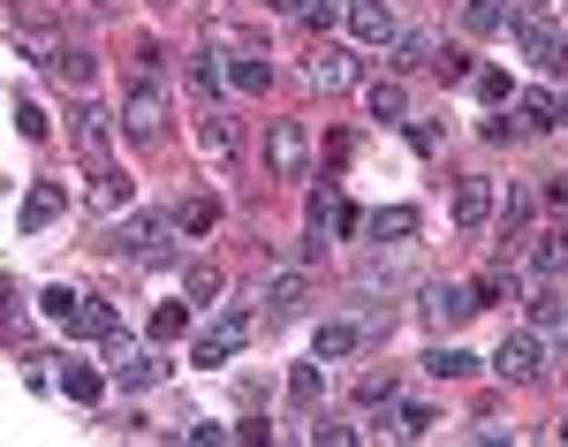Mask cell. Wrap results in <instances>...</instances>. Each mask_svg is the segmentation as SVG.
I'll return each mask as SVG.
<instances>
[{
  "instance_id": "60d3db41",
  "label": "cell",
  "mask_w": 568,
  "mask_h": 447,
  "mask_svg": "<svg viewBox=\"0 0 568 447\" xmlns=\"http://www.w3.org/2000/svg\"><path fill=\"white\" fill-rule=\"evenodd\" d=\"M39 304H45V318H61V326H69V318H77V304H84V296H77V288H45Z\"/></svg>"
},
{
  "instance_id": "836d02e7",
  "label": "cell",
  "mask_w": 568,
  "mask_h": 447,
  "mask_svg": "<svg viewBox=\"0 0 568 447\" xmlns=\"http://www.w3.org/2000/svg\"><path fill=\"white\" fill-rule=\"evenodd\" d=\"M220 288H227V273H220V266H205V258H197V266H190V304H213Z\"/></svg>"
},
{
  "instance_id": "ee69618b",
  "label": "cell",
  "mask_w": 568,
  "mask_h": 447,
  "mask_svg": "<svg viewBox=\"0 0 568 447\" xmlns=\"http://www.w3.org/2000/svg\"><path fill=\"white\" fill-rule=\"evenodd\" d=\"M99 205H106V213L130 205V175H99Z\"/></svg>"
},
{
  "instance_id": "e575fe53",
  "label": "cell",
  "mask_w": 568,
  "mask_h": 447,
  "mask_svg": "<svg viewBox=\"0 0 568 447\" xmlns=\"http://www.w3.org/2000/svg\"><path fill=\"white\" fill-rule=\"evenodd\" d=\"M356 403H364V409H379V403H402V387H394V372H372V379H364V387H356Z\"/></svg>"
},
{
  "instance_id": "d6a6232c",
  "label": "cell",
  "mask_w": 568,
  "mask_h": 447,
  "mask_svg": "<svg viewBox=\"0 0 568 447\" xmlns=\"http://www.w3.org/2000/svg\"><path fill=\"white\" fill-rule=\"evenodd\" d=\"M433 425H439V417H433L425 403H402V409H394V433H402V440H425Z\"/></svg>"
},
{
  "instance_id": "ffe728a7",
  "label": "cell",
  "mask_w": 568,
  "mask_h": 447,
  "mask_svg": "<svg viewBox=\"0 0 568 447\" xmlns=\"http://www.w3.org/2000/svg\"><path fill=\"white\" fill-rule=\"evenodd\" d=\"M463 31L470 39H500L508 31V0H463Z\"/></svg>"
},
{
  "instance_id": "8d00e7d4",
  "label": "cell",
  "mask_w": 568,
  "mask_h": 447,
  "mask_svg": "<svg viewBox=\"0 0 568 447\" xmlns=\"http://www.w3.org/2000/svg\"><path fill=\"white\" fill-rule=\"evenodd\" d=\"M530 318H538V326H568V296L561 288H538V296H530Z\"/></svg>"
},
{
  "instance_id": "4dcf8cb0",
  "label": "cell",
  "mask_w": 568,
  "mask_h": 447,
  "mask_svg": "<svg viewBox=\"0 0 568 447\" xmlns=\"http://www.w3.org/2000/svg\"><path fill=\"white\" fill-rule=\"evenodd\" d=\"M425 372H433V379H470V372H478V357H470V349H433V357H425Z\"/></svg>"
},
{
  "instance_id": "7dc6e473",
  "label": "cell",
  "mask_w": 568,
  "mask_h": 447,
  "mask_svg": "<svg viewBox=\"0 0 568 447\" xmlns=\"http://www.w3.org/2000/svg\"><path fill=\"white\" fill-rule=\"evenodd\" d=\"M273 16H311V0H265Z\"/></svg>"
},
{
  "instance_id": "52a82bcc",
  "label": "cell",
  "mask_w": 568,
  "mask_h": 447,
  "mask_svg": "<svg viewBox=\"0 0 568 447\" xmlns=\"http://www.w3.org/2000/svg\"><path fill=\"white\" fill-rule=\"evenodd\" d=\"M493 372H500V379H516V387H530V379L546 372V349H538V334H508V342L493 349Z\"/></svg>"
},
{
  "instance_id": "74e56055",
  "label": "cell",
  "mask_w": 568,
  "mask_h": 447,
  "mask_svg": "<svg viewBox=\"0 0 568 447\" xmlns=\"http://www.w3.org/2000/svg\"><path fill=\"white\" fill-rule=\"evenodd\" d=\"M433 69H439V77H447V84H470V77H478L463 45H439V61H433Z\"/></svg>"
},
{
  "instance_id": "484cf974",
  "label": "cell",
  "mask_w": 568,
  "mask_h": 447,
  "mask_svg": "<svg viewBox=\"0 0 568 447\" xmlns=\"http://www.w3.org/2000/svg\"><path fill=\"white\" fill-rule=\"evenodd\" d=\"M61 395H69V403H99V395H106V379H99V372H91V364H69V372H61Z\"/></svg>"
},
{
  "instance_id": "f907efd6",
  "label": "cell",
  "mask_w": 568,
  "mask_h": 447,
  "mask_svg": "<svg viewBox=\"0 0 568 447\" xmlns=\"http://www.w3.org/2000/svg\"><path fill=\"white\" fill-rule=\"evenodd\" d=\"M561 364H568V334H561Z\"/></svg>"
},
{
  "instance_id": "603a6c76",
  "label": "cell",
  "mask_w": 568,
  "mask_h": 447,
  "mask_svg": "<svg viewBox=\"0 0 568 447\" xmlns=\"http://www.w3.org/2000/svg\"><path fill=\"white\" fill-rule=\"evenodd\" d=\"M364 106H372V122H402L409 114V91L394 84V77H379V84L364 91Z\"/></svg>"
},
{
  "instance_id": "4316f807",
  "label": "cell",
  "mask_w": 568,
  "mask_h": 447,
  "mask_svg": "<svg viewBox=\"0 0 568 447\" xmlns=\"http://www.w3.org/2000/svg\"><path fill=\"white\" fill-rule=\"evenodd\" d=\"M394 61H402V69H433V61H439V39H425V31H402V39H394Z\"/></svg>"
},
{
  "instance_id": "4fadbf2b",
  "label": "cell",
  "mask_w": 568,
  "mask_h": 447,
  "mask_svg": "<svg viewBox=\"0 0 568 447\" xmlns=\"http://www.w3.org/2000/svg\"><path fill=\"white\" fill-rule=\"evenodd\" d=\"M311 84L318 91H349L356 84V53L349 45H318V53H311Z\"/></svg>"
},
{
  "instance_id": "bcb514c9",
  "label": "cell",
  "mask_w": 568,
  "mask_h": 447,
  "mask_svg": "<svg viewBox=\"0 0 568 447\" xmlns=\"http://www.w3.org/2000/svg\"><path fill=\"white\" fill-rule=\"evenodd\" d=\"M554 77H568V23L554 31Z\"/></svg>"
},
{
  "instance_id": "1f68e13d",
  "label": "cell",
  "mask_w": 568,
  "mask_h": 447,
  "mask_svg": "<svg viewBox=\"0 0 568 447\" xmlns=\"http://www.w3.org/2000/svg\"><path fill=\"white\" fill-rule=\"evenodd\" d=\"M91 69H99V61H91V53H77V45H69V53L53 61V77H61L69 91H91Z\"/></svg>"
},
{
  "instance_id": "d590c367",
  "label": "cell",
  "mask_w": 568,
  "mask_h": 447,
  "mask_svg": "<svg viewBox=\"0 0 568 447\" xmlns=\"http://www.w3.org/2000/svg\"><path fill=\"white\" fill-rule=\"evenodd\" d=\"M470 84H478V99H485V106H508V99H516V84H508V69H478Z\"/></svg>"
},
{
  "instance_id": "f35d334b",
  "label": "cell",
  "mask_w": 568,
  "mask_h": 447,
  "mask_svg": "<svg viewBox=\"0 0 568 447\" xmlns=\"http://www.w3.org/2000/svg\"><path fill=\"white\" fill-rule=\"evenodd\" d=\"M182 326H190V304H160V312H152V334H160V342H175Z\"/></svg>"
},
{
  "instance_id": "f1b7e54d",
  "label": "cell",
  "mask_w": 568,
  "mask_h": 447,
  "mask_svg": "<svg viewBox=\"0 0 568 447\" xmlns=\"http://www.w3.org/2000/svg\"><path fill=\"white\" fill-rule=\"evenodd\" d=\"M8 122H16V136H31V144H39V136L53 130V122H45V106H39V99H23V91H16V106H8Z\"/></svg>"
},
{
  "instance_id": "681fc988",
  "label": "cell",
  "mask_w": 568,
  "mask_h": 447,
  "mask_svg": "<svg viewBox=\"0 0 568 447\" xmlns=\"http://www.w3.org/2000/svg\"><path fill=\"white\" fill-rule=\"evenodd\" d=\"M554 433H561V440H568V417H561V425H554Z\"/></svg>"
},
{
  "instance_id": "9a60e30c",
  "label": "cell",
  "mask_w": 568,
  "mask_h": 447,
  "mask_svg": "<svg viewBox=\"0 0 568 447\" xmlns=\"http://www.w3.org/2000/svg\"><path fill=\"white\" fill-rule=\"evenodd\" d=\"M304 304H311L304 273H273V281H265V318H296Z\"/></svg>"
},
{
  "instance_id": "6da1fadb",
  "label": "cell",
  "mask_w": 568,
  "mask_h": 447,
  "mask_svg": "<svg viewBox=\"0 0 568 447\" xmlns=\"http://www.w3.org/2000/svg\"><path fill=\"white\" fill-rule=\"evenodd\" d=\"M122 136L130 144H160L168 136V99H160V84L136 69V84H130V99H122Z\"/></svg>"
},
{
  "instance_id": "cb8c5ba5",
  "label": "cell",
  "mask_w": 568,
  "mask_h": 447,
  "mask_svg": "<svg viewBox=\"0 0 568 447\" xmlns=\"http://www.w3.org/2000/svg\"><path fill=\"white\" fill-rule=\"evenodd\" d=\"M175 227H182V235H213V227H220V197H182Z\"/></svg>"
},
{
  "instance_id": "d6986e66",
  "label": "cell",
  "mask_w": 568,
  "mask_h": 447,
  "mask_svg": "<svg viewBox=\"0 0 568 447\" xmlns=\"http://www.w3.org/2000/svg\"><path fill=\"white\" fill-rule=\"evenodd\" d=\"M114 326H122V318H114V304H106V296H84V304H77V318H69V334H84V342H106Z\"/></svg>"
},
{
  "instance_id": "f546056e",
  "label": "cell",
  "mask_w": 568,
  "mask_h": 447,
  "mask_svg": "<svg viewBox=\"0 0 568 447\" xmlns=\"http://www.w3.org/2000/svg\"><path fill=\"white\" fill-rule=\"evenodd\" d=\"M114 379H122V387H130V395H144V387H152V379H160V357H152V349H136L130 364H114Z\"/></svg>"
},
{
  "instance_id": "8992f818",
  "label": "cell",
  "mask_w": 568,
  "mask_h": 447,
  "mask_svg": "<svg viewBox=\"0 0 568 447\" xmlns=\"http://www.w3.org/2000/svg\"><path fill=\"white\" fill-rule=\"evenodd\" d=\"M304 221H311V235H356V227H364V213H356L342 190H311Z\"/></svg>"
},
{
  "instance_id": "d4e9b609",
  "label": "cell",
  "mask_w": 568,
  "mask_h": 447,
  "mask_svg": "<svg viewBox=\"0 0 568 447\" xmlns=\"http://www.w3.org/2000/svg\"><path fill=\"white\" fill-rule=\"evenodd\" d=\"M227 84L235 91H265L273 84V61H265V53H235V61H227Z\"/></svg>"
},
{
  "instance_id": "83f0119b",
  "label": "cell",
  "mask_w": 568,
  "mask_h": 447,
  "mask_svg": "<svg viewBox=\"0 0 568 447\" xmlns=\"http://www.w3.org/2000/svg\"><path fill=\"white\" fill-rule=\"evenodd\" d=\"M318 395H326V372H318V357H311V364H296V372H288V403L311 409Z\"/></svg>"
},
{
  "instance_id": "8fae6325",
  "label": "cell",
  "mask_w": 568,
  "mask_h": 447,
  "mask_svg": "<svg viewBox=\"0 0 568 447\" xmlns=\"http://www.w3.org/2000/svg\"><path fill=\"white\" fill-rule=\"evenodd\" d=\"M349 31L364 45H394V39H402V23H394L387 0H349Z\"/></svg>"
},
{
  "instance_id": "ac0fdd59",
  "label": "cell",
  "mask_w": 568,
  "mask_h": 447,
  "mask_svg": "<svg viewBox=\"0 0 568 447\" xmlns=\"http://www.w3.org/2000/svg\"><path fill=\"white\" fill-rule=\"evenodd\" d=\"M524 227H530V190H508V205H493V235H500V251L524 243Z\"/></svg>"
},
{
  "instance_id": "7402d4cb",
  "label": "cell",
  "mask_w": 568,
  "mask_h": 447,
  "mask_svg": "<svg viewBox=\"0 0 568 447\" xmlns=\"http://www.w3.org/2000/svg\"><path fill=\"white\" fill-rule=\"evenodd\" d=\"M561 266H568V221H554L530 243V273H561Z\"/></svg>"
},
{
  "instance_id": "5bb4252c",
  "label": "cell",
  "mask_w": 568,
  "mask_h": 447,
  "mask_svg": "<svg viewBox=\"0 0 568 447\" xmlns=\"http://www.w3.org/2000/svg\"><path fill=\"white\" fill-rule=\"evenodd\" d=\"M417 205H379V213H364V235H372V243H409V235H417Z\"/></svg>"
},
{
  "instance_id": "44dd1931",
  "label": "cell",
  "mask_w": 568,
  "mask_h": 447,
  "mask_svg": "<svg viewBox=\"0 0 568 447\" xmlns=\"http://www.w3.org/2000/svg\"><path fill=\"white\" fill-rule=\"evenodd\" d=\"M356 342H364V334H356L349 318H326V326L311 334V357H318V364H326V357H349Z\"/></svg>"
},
{
  "instance_id": "5b68a950",
  "label": "cell",
  "mask_w": 568,
  "mask_h": 447,
  "mask_svg": "<svg viewBox=\"0 0 568 447\" xmlns=\"http://www.w3.org/2000/svg\"><path fill=\"white\" fill-rule=\"evenodd\" d=\"M122 258L144 273H160V266H175V243H168V221H136L130 235H122Z\"/></svg>"
},
{
  "instance_id": "f6af8a7d",
  "label": "cell",
  "mask_w": 568,
  "mask_h": 447,
  "mask_svg": "<svg viewBox=\"0 0 568 447\" xmlns=\"http://www.w3.org/2000/svg\"><path fill=\"white\" fill-rule=\"evenodd\" d=\"M409 144L417 152H439V122H409Z\"/></svg>"
},
{
  "instance_id": "30bf717a",
  "label": "cell",
  "mask_w": 568,
  "mask_h": 447,
  "mask_svg": "<svg viewBox=\"0 0 568 447\" xmlns=\"http://www.w3.org/2000/svg\"><path fill=\"white\" fill-rule=\"evenodd\" d=\"M197 152H205L213 167H235V122H227L220 106H197Z\"/></svg>"
},
{
  "instance_id": "c3c4849f",
  "label": "cell",
  "mask_w": 568,
  "mask_h": 447,
  "mask_svg": "<svg viewBox=\"0 0 568 447\" xmlns=\"http://www.w3.org/2000/svg\"><path fill=\"white\" fill-rule=\"evenodd\" d=\"M554 205H568V175H554Z\"/></svg>"
},
{
  "instance_id": "e0dca14e",
  "label": "cell",
  "mask_w": 568,
  "mask_h": 447,
  "mask_svg": "<svg viewBox=\"0 0 568 447\" xmlns=\"http://www.w3.org/2000/svg\"><path fill=\"white\" fill-rule=\"evenodd\" d=\"M220 84H227L220 53H213V45H197V53H190V91H197V106H220Z\"/></svg>"
},
{
  "instance_id": "7a4b0ae2",
  "label": "cell",
  "mask_w": 568,
  "mask_h": 447,
  "mask_svg": "<svg viewBox=\"0 0 568 447\" xmlns=\"http://www.w3.org/2000/svg\"><path fill=\"white\" fill-rule=\"evenodd\" d=\"M251 326H258V318L243 312V304H235V312H220L213 326L197 334V349H190V364H227L235 349H243V342H251Z\"/></svg>"
},
{
  "instance_id": "277c9868",
  "label": "cell",
  "mask_w": 568,
  "mask_h": 447,
  "mask_svg": "<svg viewBox=\"0 0 568 447\" xmlns=\"http://www.w3.org/2000/svg\"><path fill=\"white\" fill-rule=\"evenodd\" d=\"M417 312H425V326H439V334H455V326H463V318H478V296H470V288H463V281H433V288H425V304H417Z\"/></svg>"
},
{
  "instance_id": "816d5d0a",
  "label": "cell",
  "mask_w": 568,
  "mask_h": 447,
  "mask_svg": "<svg viewBox=\"0 0 568 447\" xmlns=\"http://www.w3.org/2000/svg\"><path fill=\"white\" fill-rule=\"evenodd\" d=\"M561 8H568V0H561Z\"/></svg>"
},
{
  "instance_id": "3957f363",
  "label": "cell",
  "mask_w": 568,
  "mask_h": 447,
  "mask_svg": "<svg viewBox=\"0 0 568 447\" xmlns=\"http://www.w3.org/2000/svg\"><path fill=\"white\" fill-rule=\"evenodd\" d=\"M265 160H273V182H304V167H311L304 122H273V130H265Z\"/></svg>"
},
{
  "instance_id": "9c48e42d",
  "label": "cell",
  "mask_w": 568,
  "mask_h": 447,
  "mask_svg": "<svg viewBox=\"0 0 568 447\" xmlns=\"http://www.w3.org/2000/svg\"><path fill=\"white\" fill-rule=\"evenodd\" d=\"M61 213H69V190H61V182H39V190L16 205V235H39V227H53Z\"/></svg>"
},
{
  "instance_id": "ab89813d",
  "label": "cell",
  "mask_w": 568,
  "mask_h": 447,
  "mask_svg": "<svg viewBox=\"0 0 568 447\" xmlns=\"http://www.w3.org/2000/svg\"><path fill=\"white\" fill-rule=\"evenodd\" d=\"M470 296H478V312H485V304H500V296L516 304V281H500V273H485V281H470Z\"/></svg>"
},
{
  "instance_id": "2e32d148",
  "label": "cell",
  "mask_w": 568,
  "mask_h": 447,
  "mask_svg": "<svg viewBox=\"0 0 568 447\" xmlns=\"http://www.w3.org/2000/svg\"><path fill=\"white\" fill-rule=\"evenodd\" d=\"M516 114H524V130H568V91H530L516 99Z\"/></svg>"
},
{
  "instance_id": "b9f144b4",
  "label": "cell",
  "mask_w": 568,
  "mask_h": 447,
  "mask_svg": "<svg viewBox=\"0 0 568 447\" xmlns=\"http://www.w3.org/2000/svg\"><path fill=\"white\" fill-rule=\"evenodd\" d=\"M311 440H318V447H349L356 425H342V417H318V425H311Z\"/></svg>"
},
{
  "instance_id": "ba28073f",
  "label": "cell",
  "mask_w": 568,
  "mask_h": 447,
  "mask_svg": "<svg viewBox=\"0 0 568 447\" xmlns=\"http://www.w3.org/2000/svg\"><path fill=\"white\" fill-rule=\"evenodd\" d=\"M77 160H84L91 175H114L106 167V106H91V91H84V106H77Z\"/></svg>"
},
{
  "instance_id": "7bdbcfd3",
  "label": "cell",
  "mask_w": 568,
  "mask_h": 447,
  "mask_svg": "<svg viewBox=\"0 0 568 447\" xmlns=\"http://www.w3.org/2000/svg\"><path fill=\"white\" fill-rule=\"evenodd\" d=\"M478 136H485V144H516V136H524V122H508V114H493V122H478Z\"/></svg>"
},
{
  "instance_id": "7c38bea8",
  "label": "cell",
  "mask_w": 568,
  "mask_h": 447,
  "mask_svg": "<svg viewBox=\"0 0 568 447\" xmlns=\"http://www.w3.org/2000/svg\"><path fill=\"white\" fill-rule=\"evenodd\" d=\"M493 205H500V197H493V175H463L455 182V227H485Z\"/></svg>"
}]
</instances>
